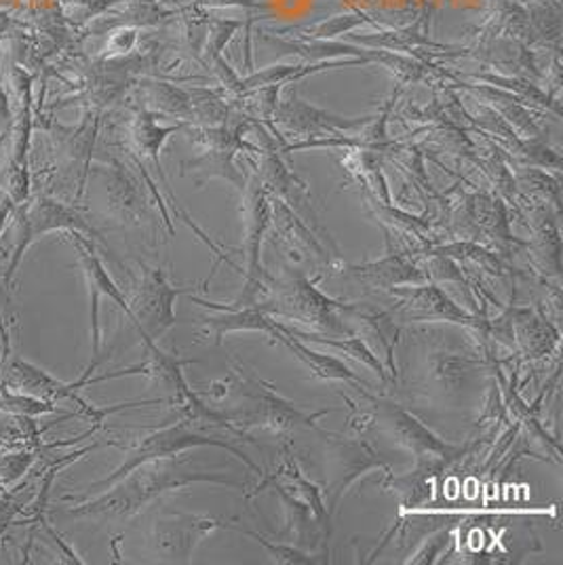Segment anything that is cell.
<instances>
[{
	"label": "cell",
	"instance_id": "obj_5",
	"mask_svg": "<svg viewBox=\"0 0 563 565\" xmlns=\"http://www.w3.org/2000/svg\"><path fill=\"white\" fill-rule=\"evenodd\" d=\"M326 437L323 462H326V490L329 518L338 511L340 500L351 490L352 483L372 471L391 472L389 462L361 437H342L333 433H321Z\"/></svg>",
	"mask_w": 563,
	"mask_h": 565
},
{
	"label": "cell",
	"instance_id": "obj_18",
	"mask_svg": "<svg viewBox=\"0 0 563 565\" xmlns=\"http://www.w3.org/2000/svg\"><path fill=\"white\" fill-rule=\"evenodd\" d=\"M0 412L2 414L39 418V416H45V414H57V407H55V403H49V401L36 399V397H28V395H20V393H11V391L0 388Z\"/></svg>",
	"mask_w": 563,
	"mask_h": 565
},
{
	"label": "cell",
	"instance_id": "obj_15",
	"mask_svg": "<svg viewBox=\"0 0 563 565\" xmlns=\"http://www.w3.org/2000/svg\"><path fill=\"white\" fill-rule=\"evenodd\" d=\"M344 275L368 289H384L391 291L397 285H423L428 277L423 268H418L412 259L393 254L389 258L365 264H349L342 268Z\"/></svg>",
	"mask_w": 563,
	"mask_h": 565
},
{
	"label": "cell",
	"instance_id": "obj_2",
	"mask_svg": "<svg viewBox=\"0 0 563 565\" xmlns=\"http://www.w3.org/2000/svg\"><path fill=\"white\" fill-rule=\"evenodd\" d=\"M210 399L217 403L226 399L235 401V409L224 414L233 426L243 433L247 428H264L277 435L306 430V428H315L317 420L328 414L326 409L315 414L300 412L298 407H294V403L279 397L270 384L243 372L241 365H235L229 380L213 382Z\"/></svg>",
	"mask_w": 563,
	"mask_h": 565
},
{
	"label": "cell",
	"instance_id": "obj_17",
	"mask_svg": "<svg viewBox=\"0 0 563 565\" xmlns=\"http://www.w3.org/2000/svg\"><path fill=\"white\" fill-rule=\"evenodd\" d=\"M279 344H283L289 353H294V356L298 361H302L306 367L310 370V374L319 380H340V382H352L357 386H370L363 377L357 376L354 372H351L340 359L336 356H329V354L317 353L312 349L306 347V342L294 338V335H287L283 331H275L273 335Z\"/></svg>",
	"mask_w": 563,
	"mask_h": 565
},
{
	"label": "cell",
	"instance_id": "obj_3",
	"mask_svg": "<svg viewBox=\"0 0 563 565\" xmlns=\"http://www.w3.org/2000/svg\"><path fill=\"white\" fill-rule=\"evenodd\" d=\"M258 307L273 319L294 321L305 331L323 333L331 338L352 335L342 319V302L319 291L302 273H287L282 279L264 275Z\"/></svg>",
	"mask_w": 563,
	"mask_h": 565
},
{
	"label": "cell",
	"instance_id": "obj_14",
	"mask_svg": "<svg viewBox=\"0 0 563 565\" xmlns=\"http://www.w3.org/2000/svg\"><path fill=\"white\" fill-rule=\"evenodd\" d=\"M513 349L523 354L528 361H539L542 356L553 353L560 344V331L542 315L530 308H511L507 312Z\"/></svg>",
	"mask_w": 563,
	"mask_h": 565
},
{
	"label": "cell",
	"instance_id": "obj_20",
	"mask_svg": "<svg viewBox=\"0 0 563 565\" xmlns=\"http://www.w3.org/2000/svg\"><path fill=\"white\" fill-rule=\"evenodd\" d=\"M9 118H11V106H9L7 95L0 89V122H7Z\"/></svg>",
	"mask_w": 563,
	"mask_h": 565
},
{
	"label": "cell",
	"instance_id": "obj_9",
	"mask_svg": "<svg viewBox=\"0 0 563 565\" xmlns=\"http://www.w3.org/2000/svg\"><path fill=\"white\" fill-rule=\"evenodd\" d=\"M391 296L397 298L395 307L389 312L395 321L410 323V321H444L456 323L465 328H475L486 317V310L481 315H470L458 307L446 289L435 282H423L416 287H393Z\"/></svg>",
	"mask_w": 563,
	"mask_h": 565
},
{
	"label": "cell",
	"instance_id": "obj_16",
	"mask_svg": "<svg viewBox=\"0 0 563 565\" xmlns=\"http://www.w3.org/2000/svg\"><path fill=\"white\" fill-rule=\"evenodd\" d=\"M190 300L194 305H201V307L212 308V310H220L217 317H205L201 319V323L205 326L208 333H212L215 338V344H222V338L226 333H235V331H262V333H268L270 338L275 335V319L270 315H266L258 305H249V307H217L213 302L208 300H201V298H192Z\"/></svg>",
	"mask_w": 563,
	"mask_h": 565
},
{
	"label": "cell",
	"instance_id": "obj_13",
	"mask_svg": "<svg viewBox=\"0 0 563 565\" xmlns=\"http://www.w3.org/2000/svg\"><path fill=\"white\" fill-rule=\"evenodd\" d=\"M266 488H275L277 494L289 495V498H294V500L306 504V507L312 511V515L319 521V525H321L326 539H329V532H331L329 519L331 518H329L323 494H321V490H319L315 483H310V481L306 479L305 472L300 471V467H298V462H296V458L291 456L289 449H283L282 462L275 467V471L268 472V475L259 481L258 488H256L252 494L247 495L259 494V492H264Z\"/></svg>",
	"mask_w": 563,
	"mask_h": 565
},
{
	"label": "cell",
	"instance_id": "obj_11",
	"mask_svg": "<svg viewBox=\"0 0 563 565\" xmlns=\"http://www.w3.org/2000/svg\"><path fill=\"white\" fill-rule=\"evenodd\" d=\"M72 241H74L76 254H78V259H81V268L85 273V279H87V285H89V294H92V342H94V349H92V363L87 367V374L92 376L95 367L102 361V354H99V347H102L99 298L102 296L110 298L127 315V319H131V308H129V300L125 298V294L118 289L117 282L110 279V275L104 268L102 259L95 254L92 241H87L85 236H81L78 233H72Z\"/></svg>",
	"mask_w": 563,
	"mask_h": 565
},
{
	"label": "cell",
	"instance_id": "obj_19",
	"mask_svg": "<svg viewBox=\"0 0 563 565\" xmlns=\"http://www.w3.org/2000/svg\"><path fill=\"white\" fill-rule=\"evenodd\" d=\"M235 530H238L241 534H247V536L256 539V541H258L259 544L270 553V557H273L277 564H310V562H312L306 553L298 551V548H294V546L275 544V542L264 539L262 534H258V532H252V530H241V527H235Z\"/></svg>",
	"mask_w": 563,
	"mask_h": 565
},
{
	"label": "cell",
	"instance_id": "obj_1",
	"mask_svg": "<svg viewBox=\"0 0 563 565\" xmlns=\"http://www.w3.org/2000/svg\"><path fill=\"white\" fill-rule=\"evenodd\" d=\"M192 483H217L229 488H243L245 483L236 481L224 472L192 471L184 460L159 458L140 465L138 469L118 479L106 492L81 500L68 518H108L131 519L144 511L150 502L171 490H182Z\"/></svg>",
	"mask_w": 563,
	"mask_h": 565
},
{
	"label": "cell",
	"instance_id": "obj_8",
	"mask_svg": "<svg viewBox=\"0 0 563 565\" xmlns=\"http://www.w3.org/2000/svg\"><path fill=\"white\" fill-rule=\"evenodd\" d=\"M178 289L167 281L161 268H141V281L129 300L131 323L140 333L141 342H157L164 331L176 326L173 302Z\"/></svg>",
	"mask_w": 563,
	"mask_h": 565
},
{
	"label": "cell",
	"instance_id": "obj_6",
	"mask_svg": "<svg viewBox=\"0 0 563 565\" xmlns=\"http://www.w3.org/2000/svg\"><path fill=\"white\" fill-rule=\"evenodd\" d=\"M15 220H18L15 249H13L9 266L2 275V282L7 285V289H11L25 252L41 236L53 233V231H71V233L95 235L94 228L78 213L71 210V207H66V205H62V203H57V201H53V199H47V196H39L32 203L20 205V210L15 213Z\"/></svg>",
	"mask_w": 563,
	"mask_h": 565
},
{
	"label": "cell",
	"instance_id": "obj_4",
	"mask_svg": "<svg viewBox=\"0 0 563 565\" xmlns=\"http://www.w3.org/2000/svg\"><path fill=\"white\" fill-rule=\"evenodd\" d=\"M201 428H203V424L188 420V418H182L180 423L176 424H164L161 428H157L155 433H150L148 437H141L134 448L127 449L123 465L113 475H108L106 479H99V481L92 483L85 490V494L64 495L62 500H66V502H81V500L94 498V495L106 492L110 486L117 483L118 479H123L125 475H129L134 469H138L140 465H146L150 460H159V458H173L180 451L199 448V446H215V448L226 449V451L235 454L236 458H241L245 462V467H249L252 471L262 472L258 465L247 458L245 451L235 448L233 444H229L222 437L205 435Z\"/></svg>",
	"mask_w": 563,
	"mask_h": 565
},
{
	"label": "cell",
	"instance_id": "obj_7",
	"mask_svg": "<svg viewBox=\"0 0 563 565\" xmlns=\"http://www.w3.org/2000/svg\"><path fill=\"white\" fill-rule=\"evenodd\" d=\"M374 405V423L382 424L384 430L400 441L401 446L414 451L416 462H435L442 467H449L452 462L460 460L469 448H454L439 437H435L424 424L418 423L412 414L401 409L397 403L391 401L370 399Z\"/></svg>",
	"mask_w": 563,
	"mask_h": 565
},
{
	"label": "cell",
	"instance_id": "obj_12",
	"mask_svg": "<svg viewBox=\"0 0 563 565\" xmlns=\"http://www.w3.org/2000/svg\"><path fill=\"white\" fill-rule=\"evenodd\" d=\"M342 319L349 321V330L357 326L359 330H352V335H359L365 347L378 356L382 354V365L386 374L397 377V365H395V347L400 340V328L389 310H374V308L352 307L344 305Z\"/></svg>",
	"mask_w": 563,
	"mask_h": 565
},
{
	"label": "cell",
	"instance_id": "obj_10",
	"mask_svg": "<svg viewBox=\"0 0 563 565\" xmlns=\"http://www.w3.org/2000/svg\"><path fill=\"white\" fill-rule=\"evenodd\" d=\"M217 527H226L224 521L210 518H192L184 513H169L152 525V551L161 562L187 564L196 546L212 536Z\"/></svg>",
	"mask_w": 563,
	"mask_h": 565
}]
</instances>
